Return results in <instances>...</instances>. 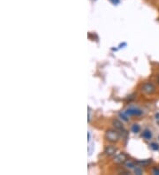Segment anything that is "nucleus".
Returning <instances> with one entry per match:
<instances>
[{"label":"nucleus","instance_id":"11","mask_svg":"<svg viewBox=\"0 0 159 175\" xmlns=\"http://www.w3.org/2000/svg\"><path fill=\"white\" fill-rule=\"evenodd\" d=\"M150 148L153 150H159V145L157 144V143H150Z\"/></svg>","mask_w":159,"mask_h":175},{"label":"nucleus","instance_id":"16","mask_svg":"<svg viewBox=\"0 0 159 175\" xmlns=\"http://www.w3.org/2000/svg\"><path fill=\"white\" fill-rule=\"evenodd\" d=\"M157 81H158V83H159V75H158V77H157Z\"/></svg>","mask_w":159,"mask_h":175},{"label":"nucleus","instance_id":"1","mask_svg":"<svg viewBox=\"0 0 159 175\" xmlns=\"http://www.w3.org/2000/svg\"><path fill=\"white\" fill-rule=\"evenodd\" d=\"M105 138L107 141H109L111 143H116L118 141V139H119V133L116 130L109 129V130L106 131Z\"/></svg>","mask_w":159,"mask_h":175},{"label":"nucleus","instance_id":"4","mask_svg":"<svg viewBox=\"0 0 159 175\" xmlns=\"http://www.w3.org/2000/svg\"><path fill=\"white\" fill-rule=\"evenodd\" d=\"M127 156L125 153L122 152V153H119L117 156H115L113 161L116 164H122V163H124V162L127 160Z\"/></svg>","mask_w":159,"mask_h":175},{"label":"nucleus","instance_id":"15","mask_svg":"<svg viewBox=\"0 0 159 175\" xmlns=\"http://www.w3.org/2000/svg\"><path fill=\"white\" fill-rule=\"evenodd\" d=\"M111 1H112V3L114 4V5H118V4L119 3V0H111Z\"/></svg>","mask_w":159,"mask_h":175},{"label":"nucleus","instance_id":"14","mask_svg":"<svg viewBox=\"0 0 159 175\" xmlns=\"http://www.w3.org/2000/svg\"><path fill=\"white\" fill-rule=\"evenodd\" d=\"M153 173L154 174H159V167H155L153 168Z\"/></svg>","mask_w":159,"mask_h":175},{"label":"nucleus","instance_id":"10","mask_svg":"<svg viewBox=\"0 0 159 175\" xmlns=\"http://www.w3.org/2000/svg\"><path fill=\"white\" fill-rule=\"evenodd\" d=\"M140 130V125H138V124H134V125L132 126V131H133L134 133H139Z\"/></svg>","mask_w":159,"mask_h":175},{"label":"nucleus","instance_id":"2","mask_svg":"<svg viewBox=\"0 0 159 175\" xmlns=\"http://www.w3.org/2000/svg\"><path fill=\"white\" fill-rule=\"evenodd\" d=\"M141 90L147 95H152L156 92V86L151 82H145L141 87Z\"/></svg>","mask_w":159,"mask_h":175},{"label":"nucleus","instance_id":"13","mask_svg":"<svg viewBox=\"0 0 159 175\" xmlns=\"http://www.w3.org/2000/svg\"><path fill=\"white\" fill-rule=\"evenodd\" d=\"M134 172H135L136 174H141V173H142V171H141V169L139 168V167H136V168H134Z\"/></svg>","mask_w":159,"mask_h":175},{"label":"nucleus","instance_id":"3","mask_svg":"<svg viewBox=\"0 0 159 175\" xmlns=\"http://www.w3.org/2000/svg\"><path fill=\"white\" fill-rule=\"evenodd\" d=\"M125 113L127 116H140V115H142L143 112L137 108H129L125 112Z\"/></svg>","mask_w":159,"mask_h":175},{"label":"nucleus","instance_id":"9","mask_svg":"<svg viewBox=\"0 0 159 175\" xmlns=\"http://www.w3.org/2000/svg\"><path fill=\"white\" fill-rule=\"evenodd\" d=\"M137 163L139 165H140L141 166H147V165H150L152 163V160L151 159H147V160H142V161H138Z\"/></svg>","mask_w":159,"mask_h":175},{"label":"nucleus","instance_id":"5","mask_svg":"<svg viewBox=\"0 0 159 175\" xmlns=\"http://www.w3.org/2000/svg\"><path fill=\"white\" fill-rule=\"evenodd\" d=\"M116 151H117V148L112 145H109L107 147H105L104 149V153L106 156H113L115 155Z\"/></svg>","mask_w":159,"mask_h":175},{"label":"nucleus","instance_id":"12","mask_svg":"<svg viewBox=\"0 0 159 175\" xmlns=\"http://www.w3.org/2000/svg\"><path fill=\"white\" fill-rule=\"evenodd\" d=\"M119 116H120V117H121V118H122L124 120H125V121H128V119H127V117H128V116H127V115L125 112H123V113H122V112H120V113H119Z\"/></svg>","mask_w":159,"mask_h":175},{"label":"nucleus","instance_id":"7","mask_svg":"<svg viewBox=\"0 0 159 175\" xmlns=\"http://www.w3.org/2000/svg\"><path fill=\"white\" fill-rule=\"evenodd\" d=\"M142 137L145 140H148V141H149V140H151L152 139V133H151V131L149 130V129L144 130L143 133H142Z\"/></svg>","mask_w":159,"mask_h":175},{"label":"nucleus","instance_id":"6","mask_svg":"<svg viewBox=\"0 0 159 175\" xmlns=\"http://www.w3.org/2000/svg\"><path fill=\"white\" fill-rule=\"evenodd\" d=\"M112 124L114 126V127L117 129V130H119V131H123L124 130V127H123V124L121 123V122L118 119H114Z\"/></svg>","mask_w":159,"mask_h":175},{"label":"nucleus","instance_id":"8","mask_svg":"<svg viewBox=\"0 0 159 175\" xmlns=\"http://www.w3.org/2000/svg\"><path fill=\"white\" fill-rule=\"evenodd\" d=\"M124 165H125V167H127V169H134L135 168V164L132 160L127 159L125 162H124Z\"/></svg>","mask_w":159,"mask_h":175}]
</instances>
